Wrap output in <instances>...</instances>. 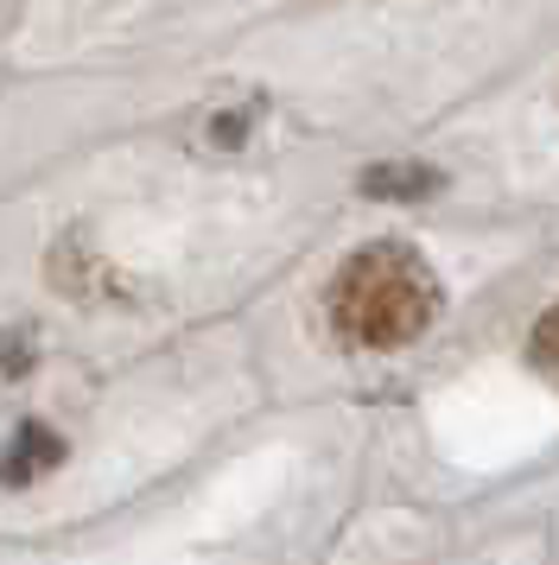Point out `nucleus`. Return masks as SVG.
<instances>
[{
  "label": "nucleus",
  "instance_id": "1",
  "mask_svg": "<svg viewBox=\"0 0 559 565\" xmlns=\"http://www.w3.org/2000/svg\"><path fill=\"white\" fill-rule=\"evenodd\" d=\"M439 306H445L439 274L407 242H369V248H356L337 267L330 299H325L330 331L344 337L350 350H407L413 337L432 331Z\"/></svg>",
  "mask_w": 559,
  "mask_h": 565
},
{
  "label": "nucleus",
  "instance_id": "2",
  "mask_svg": "<svg viewBox=\"0 0 559 565\" xmlns=\"http://www.w3.org/2000/svg\"><path fill=\"white\" fill-rule=\"evenodd\" d=\"M64 438L51 433L45 419H20L13 426V438L0 445V483L7 489H25V483H39V477H51L57 463H64Z\"/></svg>",
  "mask_w": 559,
  "mask_h": 565
},
{
  "label": "nucleus",
  "instance_id": "3",
  "mask_svg": "<svg viewBox=\"0 0 559 565\" xmlns=\"http://www.w3.org/2000/svg\"><path fill=\"white\" fill-rule=\"evenodd\" d=\"M356 191L376 198V204H426V198L445 191V172L426 166V159H381L356 179Z\"/></svg>",
  "mask_w": 559,
  "mask_h": 565
},
{
  "label": "nucleus",
  "instance_id": "4",
  "mask_svg": "<svg viewBox=\"0 0 559 565\" xmlns=\"http://www.w3.org/2000/svg\"><path fill=\"white\" fill-rule=\"evenodd\" d=\"M528 362L547 375V382H559V299L540 318H534V337H528Z\"/></svg>",
  "mask_w": 559,
  "mask_h": 565
},
{
  "label": "nucleus",
  "instance_id": "5",
  "mask_svg": "<svg viewBox=\"0 0 559 565\" xmlns=\"http://www.w3.org/2000/svg\"><path fill=\"white\" fill-rule=\"evenodd\" d=\"M32 362H39V331H32V324H0V375L13 382Z\"/></svg>",
  "mask_w": 559,
  "mask_h": 565
},
{
  "label": "nucleus",
  "instance_id": "6",
  "mask_svg": "<svg viewBox=\"0 0 559 565\" xmlns=\"http://www.w3.org/2000/svg\"><path fill=\"white\" fill-rule=\"evenodd\" d=\"M249 128H254L249 108H223V115L210 121V147H242V140H249Z\"/></svg>",
  "mask_w": 559,
  "mask_h": 565
}]
</instances>
